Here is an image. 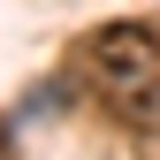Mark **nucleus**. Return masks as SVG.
Instances as JSON below:
<instances>
[{
    "instance_id": "nucleus-1",
    "label": "nucleus",
    "mask_w": 160,
    "mask_h": 160,
    "mask_svg": "<svg viewBox=\"0 0 160 160\" xmlns=\"http://www.w3.org/2000/svg\"><path fill=\"white\" fill-rule=\"evenodd\" d=\"M76 61H84L107 92L114 84H137V76L160 69V31L152 23H130V15H122V23H99V31L76 38Z\"/></svg>"
},
{
    "instance_id": "nucleus-2",
    "label": "nucleus",
    "mask_w": 160,
    "mask_h": 160,
    "mask_svg": "<svg viewBox=\"0 0 160 160\" xmlns=\"http://www.w3.org/2000/svg\"><path fill=\"white\" fill-rule=\"evenodd\" d=\"M107 107H114V122H130L137 137H160V69L137 76V84H114Z\"/></svg>"
},
{
    "instance_id": "nucleus-3",
    "label": "nucleus",
    "mask_w": 160,
    "mask_h": 160,
    "mask_svg": "<svg viewBox=\"0 0 160 160\" xmlns=\"http://www.w3.org/2000/svg\"><path fill=\"white\" fill-rule=\"evenodd\" d=\"M0 160H23V145H15V130L0 122Z\"/></svg>"
}]
</instances>
